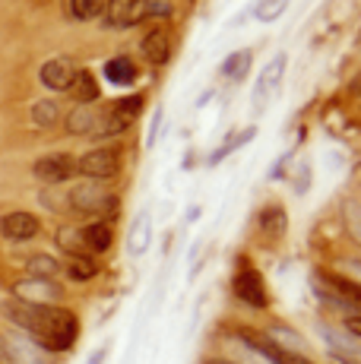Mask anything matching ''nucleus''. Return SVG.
Masks as SVG:
<instances>
[{
  "instance_id": "obj_1",
  "label": "nucleus",
  "mask_w": 361,
  "mask_h": 364,
  "mask_svg": "<svg viewBox=\"0 0 361 364\" xmlns=\"http://www.w3.org/2000/svg\"><path fill=\"white\" fill-rule=\"evenodd\" d=\"M0 311H4V317L10 320L13 326L26 330L41 348H48V352H67L76 342V336H80V320H76V314L67 311V307L6 298Z\"/></svg>"
},
{
  "instance_id": "obj_2",
  "label": "nucleus",
  "mask_w": 361,
  "mask_h": 364,
  "mask_svg": "<svg viewBox=\"0 0 361 364\" xmlns=\"http://www.w3.org/2000/svg\"><path fill=\"white\" fill-rule=\"evenodd\" d=\"M165 13H168L165 0H108V6H105L108 26H117V29L146 23L152 16H165Z\"/></svg>"
},
{
  "instance_id": "obj_3",
  "label": "nucleus",
  "mask_w": 361,
  "mask_h": 364,
  "mask_svg": "<svg viewBox=\"0 0 361 364\" xmlns=\"http://www.w3.org/2000/svg\"><path fill=\"white\" fill-rule=\"evenodd\" d=\"M76 171L89 181H111L117 171H121V149H111V146H102V149H92L76 162Z\"/></svg>"
},
{
  "instance_id": "obj_4",
  "label": "nucleus",
  "mask_w": 361,
  "mask_h": 364,
  "mask_svg": "<svg viewBox=\"0 0 361 364\" xmlns=\"http://www.w3.org/2000/svg\"><path fill=\"white\" fill-rule=\"evenodd\" d=\"M143 111V95H127V99H117L114 105L102 108V133H124L127 127H134V121Z\"/></svg>"
},
{
  "instance_id": "obj_5",
  "label": "nucleus",
  "mask_w": 361,
  "mask_h": 364,
  "mask_svg": "<svg viewBox=\"0 0 361 364\" xmlns=\"http://www.w3.org/2000/svg\"><path fill=\"white\" fill-rule=\"evenodd\" d=\"M241 339H244L247 346L254 348V352H260L263 358L273 361V364H314V361L304 358V355H295V352H289V348H282L279 342H273L269 336H263V333L241 330Z\"/></svg>"
},
{
  "instance_id": "obj_6",
  "label": "nucleus",
  "mask_w": 361,
  "mask_h": 364,
  "mask_svg": "<svg viewBox=\"0 0 361 364\" xmlns=\"http://www.w3.org/2000/svg\"><path fill=\"white\" fill-rule=\"evenodd\" d=\"M32 174L45 184H64L76 174V159H70L67 152H54V156H45L32 165Z\"/></svg>"
},
{
  "instance_id": "obj_7",
  "label": "nucleus",
  "mask_w": 361,
  "mask_h": 364,
  "mask_svg": "<svg viewBox=\"0 0 361 364\" xmlns=\"http://www.w3.org/2000/svg\"><path fill=\"white\" fill-rule=\"evenodd\" d=\"M70 203L73 209H80V213H89V215H99V213H111V209H117V200L105 193L99 184H82L76 187L70 193Z\"/></svg>"
},
{
  "instance_id": "obj_8",
  "label": "nucleus",
  "mask_w": 361,
  "mask_h": 364,
  "mask_svg": "<svg viewBox=\"0 0 361 364\" xmlns=\"http://www.w3.org/2000/svg\"><path fill=\"white\" fill-rule=\"evenodd\" d=\"M235 295L251 307H266V301H269L266 285H263L260 272H257L254 266H241V269L235 272Z\"/></svg>"
},
{
  "instance_id": "obj_9",
  "label": "nucleus",
  "mask_w": 361,
  "mask_h": 364,
  "mask_svg": "<svg viewBox=\"0 0 361 364\" xmlns=\"http://www.w3.org/2000/svg\"><path fill=\"white\" fill-rule=\"evenodd\" d=\"M38 232H41V222L32 213H23V209L19 213H6L0 219V235L10 237V241H29Z\"/></svg>"
},
{
  "instance_id": "obj_10",
  "label": "nucleus",
  "mask_w": 361,
  "mask_h": 364,
  "mask_svg": "<svg viewBox=\"0 0 361 364\" xmlns=\"http://www.w3.org/2000/svg\"><path fill=\"white\" fill-rule=\"evenodd\" d=\"M73 76H76V67L64 58H54L41 67V82H45L48 89H54V92H67L70 82H73Z\"/></svg>"
},
{
  "instance_id": "obj_11",
  "label": "nucleus",
  "mask_w": 361,
  "mask_h": 364,
  "mask_svg": "<svg viewBox=\"0 0 361 364\" xmlns=\"http://www.w3.org/2000/svg\"><path fill=\"white\" fill-rule=\"evenodd\" d=\"M143 58L149 60V64L162 67L165 60L171 58V35L165 32V29H152L143 38Z\"/></svg>"
},
{
  "instance_id": "obj_12",
  "label": "nucleus",
  "mask_w": 361,
  "mask_h": 364,
  "mask_svg": "<svg viewBox=\"0 0 361 364\" xmlns=\"http://www.w3.org/2000/svg\"><path fill=\"white\" fill-rule=\"evenodd\" d=\"M80 237H82V247L86 250H92V254H105V250L111 247V225L108 222H89L86 228L80 232Z\"/></svg>"
},
{
  "instance_id": "obj_13",
  "label": "nucleus",
  "mask_w": 361,
  "mask_h": 364,
  "mask_svg": "<svg viewBox=\"0 0 361 364\" xmlns=\"http://www.w3.org/2000/svg\"><path fill=\"white\" fill-rule=\"evenodd\" d=\"M67 92H70L80 105H89V102L99 99V82H95V76L89 73V70H76V76H73Z\"/></svg>"
},
{
  "instance_id": "obj_14",
  "label": "nucleus",
  "mask_w": 361,
  "mask_h": 364,
  "mask_svg": "<svg viewBox=\"0 0 361 364\" xmlns=\"http://www.w3.org/2000/svg\"><path fill=\"white\" fill-rule=\"evenodd\" d=\"M105 76L114 86H130V82H136V64L130 58H114L105 64Z\"/></svg>"
},
{
  "instance_id": "obj_15",
  "label": "nucleus",
  "mask_w": 361,
  "mask_h": 364,
  "mask_svg": "<svg viewBox=\"0 0 361 364\" xmlns=\"http://www.w3.org/2000/svg\"><path fill=\"white\" fill-rule=\"evenodd\" d=\"M99 124H102V111H92L89 105H82V108H76L70 114L67 127H70V133H92L99 130Z\"/></svg>"
},
{
  "instance_id": "obj_16",
  "label": "nucleus",
  "mask_w": 361,
  "mask_h": 364,
  "mask_svg": "<svg viewBox=\"0 0 361 364\" xmlns=\"http://www.w3.org/2000/svg\"><path fill=\"white\" fill-rule=\"evenodd\" d=\"M251 58H254V54L247 51V48H244V51H235L232 58L222 64V76H225V80H244L247 70H251Z\"/></svg>"
},
{
  "instance_id": "obj_17",
  "label": "nucleus",
  "mask_w": 361,
  "mask_h": 364,
  "mask_svg": "<svg viewBox=\"0 0 361 364\" xmlns=\"http://www.w3.org/2000/svg\"><path fill=\"white\" fill-rule=\"evenodd\" d=\"M95 272H99V266L89 260V254H73L70 260H67V276L76 279V282H89Z\"/></svg>"
},
{
  "instance_id": "obj_18",
  "label": "nucleus",
  "mask_w": 361,
  "mask_h": 364,
  "mask_svg": "<svg viewBox=\"0 0 361 364\" xmlns=\"http://www.w3.org/2000/svg\"><path fill=\"white\" fill-rule=\"evenodd\" d=\"M330 279V285L339 291V295L345 298V304H352V307H358L361 311V285L358 282H352V279H343V276H326Z\"/></svg>"
},
{
  "instance_id": "obj_19",
  "label": "nucleus",
  "mask_w": 361,
  "mask_h": 364,
  "mask_svg": "<svg viewBox=\"0 0 361 364\" xmlns=\"http://www.w3.org/2000/svg\"><path fill=\"white\" fill-rule=\"evenodd\" d=\"M291 0H260V4L254 6V16L260 19V23H273V19H279L282 13H286V6Z\"/></svg>"
},
{
  "instance_id": "obj_20",
  "label": "nucleus",
  "mask_w": 361,
  "mask_h": 364,
  "mask_svg": "<svg viewBox=\"0 0 361 364\" xmlns=\"http://www.w3.org/2000/svg\"><path fill=\"white\" fill-rule=\"evenodd\" d=\"M260 225H263V235L279 237L286 232V213H282V209H266V213L260 215Z\"/></svg>"
},
{
  "instance_id": "obj_21",
  "label": "nucleus",
  "mask_w": 361,
  "mask_h": 364,
  "mask_svg": "<svg viewBox=\"0 0 361 364\" xmlns=\"http://www.w3.org/2000/svg\"><path fill=\"white\" fill-rule=\"evenodd\" d=\"M108 0H70V10L76 19H95L99 13H105Z\"/></svg>"
},
{
  "instance_id": "obj_22",
  "label": "nucleus",
  "mask_w": 361,
  "mask_h": 364,
  "mask_svg": "<svg viewBox=\"0 0 361 364\" xmlns=\"http://www.w3.org/2000/svg\"><path fill=\"white\" fill-rule=\"evenodd\" d=\"M58 260H51V257H45V254H38V257H32L29 260V272H32V279H54L58 276Z\"/></svg>"
},
{
  "instance_id": "obj_23",
  "label": "nucleus",
  "mask_w": 361,
  "mask_h": 364,
  "mask_svg": "<svg viewBox=\"0 0 361 364\" xmlns=\"http://www.w3.org/2000/svg\"><path fill=\"white\" fill-rule=\"evenodd\" d=\"M32 117H36L38 127H48V124L58 121V105H54V102H41V105L32 108Z\"/></svg>"
},
{
  "instance_id": "obj_24",
  "label": "nucleus",
  "mask_w": 361,
  "mask_h": 364,
  "mask_svg": "<svg viewBox=\"0 0 361 364\" xmlns=\"http://www.w3.org/2000/svg\"><path fill=\"white\" fill-rule=\"evenodd\" d=\"M282 67H286V58H276V60H273V67H269V73H263V80H260V95H263V92H269V86H273V82H279Z\"/></svg>"
},
{
  "instance_id": "obj_25",
  "label": "nucleus",
  "mask_w": 361,
  "mask_h": 364,
  "mask_svg": "<svg viewBox=\"0 0 361 364\" xmlns=\"http://www.w3.org/2000/svg\"><path fill=\"white\" fill-rule=\"evenodd\" d=\"M0 364H13V355H10V348H6L4 339H0Z\"/></svg>"
},
{
  "instance_id": "obj_26",
  "label": "nucleus",
  "mask_w": 361,
  "mask_h": 364,
  "mask_svg": "<svg viewBox=\"0 0 361 364\" xmlns=\"http://www.w3.org/2000/svg\"><path fill=\"white\" fill-rule=\"evenodd\" d=\"M349 330L355 333V336H361V317H352V320H349Z\"/></svg>"
},
{
  "instance_id": "obj_27",
  "label": "nucleus",
  "mask_w": 361,
  "mask_h": 364,
  "mask_svg": "<svg viewBox=\"0 0 361 364\" xmlns=\"http://www.w3.org/2000/svg\"><path fill=\"white\" fill-rule=\"evenodd\" d=\"M352 95H358V99H361V76L352 80Z\"/></svg>"
}]
</instances>
